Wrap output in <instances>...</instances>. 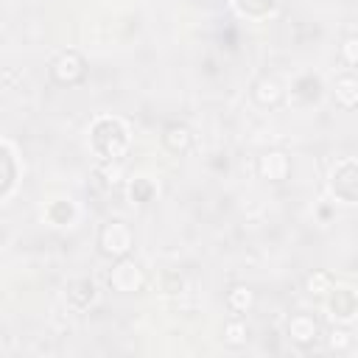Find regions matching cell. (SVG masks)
<instances>
[{
	"label": "cell",
	"instance_id": "6da1fadb",
	"mask_svg": "<svg viewBox=\"0 0 358 358\" xmlns=\"http://www.w3.org/2000/svg\"><path fill=\"white\" fill-rule=\"evenodd\" d=\"M90 148L98 157V162H123L131 148L129 126L112 115L95 117L90 126Z\"/></svg>",
	"mask_w": 358,
	"mask_h": 358
},
{
	"label": "cell",
	"instance_id": "7a4b0ae2",
	"mask_svg": "<svg viewBox=\"0 0 358 358\" xmlns=\"http://www.w3.org/2000/svg\"><path fill=\"white\" fill-rule=\"evenodd\" d=\"M134 249V232L126 221L120 218H109L101 229H98V252L109 260H120L129 257Z\"/></svg>",
	"mask_w": 358,
	"mask_h": 358
},
{
	"label": "cell",
	"instance_id": "3957f363",
	"mask_svg": "<svg viewBox=\"0 0 358 358\" xmlns=\"http://www.w3.org/2000/svg\"><path fill=\"white\" fill-rule=\"evenodd\" d=\"M148 282V274L145 268L131 260V257H120V260H112V271H109V288L117 291V294H137L143 291Z\"/></svg>",
	"mask_w": 358,
	"mask_h": 358
},
{
	"label": "cell",
	"instance_id": "277c9868",
	"mask_svg": "<svg viewBox=\"0 0 358 358\" xmlns=\"http://www.w3.org/2000/svg\"><path fill=\"white\" fill-rule=\"evenodd\" d=\"M48 73H50L53 84H59V87H76V84H81L87 78V62H84V56L78 50H62V53L53 56Z\"/></svg>",
	"mask_w": 358,
	"mask_h": 358
},
{
	"label": "cell",
	"instance_id": "5b68a950",
	"mask_svg": "<svg viewBox=\"0 0 358 358\" xmlns=\"http://www.w3.org/2000/svg\"><path fill=\"white\" fill-rule=\"evenodd\" d=\"M330 193L338 201L347 204H358V162L352 159H341L333 171H330Z\"/></svg>",
	"mask_w": 358,
	"mask_h": 358
},
{
	"label": "cell",
	"instance_id": "8992f818",
	"mask_svg": "<svg viewBox=\"0 0 358 358\" xmlns=\"http://www.w3.org/2000/svg\"><path fill=\"white\" fill-rule=\"evenodd\" d=\"M257 176L263 182H285L291 176V157L282 151V148H266L260 157H257Z\"/></svg>",
	"mask_w": 358,
	"mask_h": 358
},
{
	"label": "cell",
	"instance_id": "52a82bcc",
	"mask_svg": "<svg viewBox=\"0 0 358 358\" xmlns=\"http://www.w3.org/2000/svg\"><path fill=\"white\" fill-rule=\"evenodd\" d=\"M285 333L296 347L308 350L322 338V324H319V319L313 313H294L285 322Z\"/></svg>",
	"mask_w": 358,
	"mask_h": 358
},
{
	"label": "cell",
	"instance_id": "ba28073f",
	"mask_svg": "<svg viewBox=\"0 0 358 358\" xmlns=\"http://www.w3.org/2000/svg\"><path fill=\"white\" fill-rule=\"evenodd\" d=\"M288 98V87L277 78V76H260L255 84H252V101L263 109H277L282 101Z\"/></svg>",
	"mask_w": 358,
	"mask_h": 358
},
{
	"label": "cell",
	"instance_id": "9c48e42d",
	"mask_svg": "<svg viewBox=\"0 0 358 358\" xmlns=\"http://www.w3.org/2000/svg\"><path fill=\"white\" fill-rule=\"evenodd\" d=\"M0 171H3V179H0V201H8L11 193H14V187H17V182H20V173H22L20 157H17L14 145H11V140H3L0 143Z\"/></svg>",
	"mask_w": 358,
	"mask_h": 358
},
{
	"label": "cell",
	"instance_id": "30bf717a",
	"mask_svg": "<svg viewBox=\"0 0 358 358\" xmlns=\"http://www.w3.org/2000/svg\"><path fill=\"white\" fill-rule=\"evenodd\" d=\"M327 310L336 322H352V316L358 313V294L352 288H344V285H336L330 294H327Z\"/></svg>",
	"mask_w": 358,
	"mask_h": 358
},
{
	"label": "cell",
	"instance_id": "8fae6325",
	"mask_svg": "<svg viewBox=\"0 0 358 358\" xmlns=\"http://www.w3.org/2000/svg\"><path fill=\"white\" fill-rule=\"evenodd\" d=\"M98 299V282L90 280V277H81V280H73L64 291V302L70 310H87L92 302Z\"/></svg>",
	"mask_w": 358,
	"mask_h": 358
},
{
	"label": "cell",
	"instance_id": "7c38bea8",
	"mask_svg": "<svg viewBox=\"0 0 358 358\" xmlns=\"http://www.w3.org/2000/svg\"><path fill=\"white\" fill-rule=\"evenodd\" d=\"M159 140H162L165 151H171V154H176V157H182V154H187V151L193 148V131H190L185 123H179V120L165 123Z\"/></svg>",
	"mask_w": 358,
	"mask_h": 358
},
{
	"label": "cell",
	"instance_id": "4fadbf2b",
	"mask_svg": "<svg viewBox=\"0 0 358 358\" xmlns=\"http://www.w3.org/2000/svg\"><path fill=\"white\" fill-rule=\"evenodd\" d=\"M255 302H257V294H255V288L246 285V282L229 285V291H227V296H224V305H227V310H229L232 316H246V313L255 308Z\"/></svg>",
	"mask_w": 358,
	"mask_h": 358
},
{
	"label": "cell",
	"instance_id": "5bb4252c",
	"mask_svg": "<svg viewBox=\"0 0 358 358\" xmlns=\"http://www.w3.org/2000/svg\"><path fill=\"white\" fill-rule=\"evenodd\" d=\"M76 204L70 199H50L45 207H42V218L50 224V227H70L76 221Z\"/></svg>",
	"mask_w": 358,
	"mask_h": 358
},
{
	"label": "cell",
	"instance_id": "9a60e30c",
	"mask_svg": "<svg viewBox=\"0 0 358 358\" xmlns=\"http://www.w3.org/2000/svg\"><path fill=\"white\" fill-rule=\"evenodd\" d=\"M333 98L341 109H358V76L352 70L333 81Z\"/></svg>",
	"mask_w": 358,
	"mask_h": 358
},
{
	"label": "cell",
	"instance_id": "2e32d148",
	"mask_svg": "<svg viewBox=\"0 0 358 358\" xmlns=\"http://www.w3.org/2000/svg\"><path fill=\"white\" fill-rule=\"evenodd\" d=\"M322 95V81L313 73H302L291 81V101L296 103H313Z\"/></svg>",
	"mask_w": 358,
	"mask_h": 358
},
{
	"label": "cell",
	"instance_id": "e0dca14e",
	"mask_svg": "<svg viewBox=\"0 0 358 358\" xmlns=\"http://www.w3.org/2000/svg\"><path fill=\"white\" fill-rule=\"evenodd\" d=\"M282 0H232V8L241 14V17H249V20H266L271 14H277Z\"/></svg>",
	"mask_w": 358,
	"mask_h": 358
},
{
	"label": "cell",
	"instance_id": "ac0fdd59",
	"mask_svg": "<svg viewBox=\"0 0 358 358\" xmlns=\"http://www.w3.org/2000/svg\"><path fill=\"white\" fill-rule=\"evenodd\" d=\"M221 338L229 350H243L249 344V324L243 322V316H232L229 322H224Z\"/></svg>",
	"mask_w": 358,
	"mask_h": 358
},
{
	"label": "cell",
	"instance_id": "d6986e66",
	"mask_svg": "<svg viewBox=\"0 0 358 358\" xmlns=\"http://www.w3.org/2000/svg\"><path fill=\"white\" fill-rule=\"evenodd\" d=\"M327 350L330 352H338V355H344V352H350L352 347H355V336H352V330L344 324V322H336L330 330H327Z\"/></svg>",
	"mask_w": 358,
	"mask_h": 358
},
{
	"label": "cell",
	"instance_id": "ffe728a7",
	"mask_svg": "<svg viewBox=\"0 0 358 358\" xmlns=\"http://www.w3.org/2000/svg\"><path fill=\"white\" fill-rule=\"evenodd\" d=\"M95 179H98L106 190H117V187L126 182L123 162H98V168H95Z\"/></svg>",
	"mask_w": 358,
	"mask_h": 358
},
{
	"label": "cell",
	"instance_id": "44dd1931",
	"mask_svg": "<svg viewBox=\"0 0 358 358\" xmlns=\"http://www.w3.org/2000/svg\"><path fill=\"white\" fill-rule=\"evenodd\" d=\"M333 288H336V280H333L330 271H310V274L305 277V291H308V296H313V299H324Z\"/></svg>",
	"mask_w": 358,
	"mask_h": 358
},
{
	"label": "cell",
	"instance_id": "7402d4cb",
	"mask_svg": "<svg viewBox=\"0 0 358 358\" xmlns=\"http://www.w3.org/2000/svg\"><path fill=\"white\" fill-rule=\"evenodd\" d=\"M129 199L134 204H148L157 199V182L151 176H134L129 182Z\"/></svg>",
	"mask_w": 358,
	"mask_h": 358
},
{
	"label": "cell",
	"instance_id": "603a6c76",
	"mask_svg": "<svg viewBox=\"0 0 358 358\" xmlns=\"http://www.w3.org/2000/svg\"><path fill=\"white\" fill-rule=\"evenodd\" d=\"M338 59L347 70H358V34L344 36L338 45Z\"/></svg>",
	"mask_w": 358,
	"mask_h": 358
},
{
	"label": "cell",
	"instance_id": "cb8c5ba5",
	"mask_svg": "<svg viewBox=\"0 0 358 358\" xmlns=\"http://www.w3.org/2000/svg\"><path fill=\"white\" fill-rule=\"evenodd\" d=\"M182 285H185V280H182V274H176V271H165V274L159 277V288H162V294H179Z\"/></svg>",
	"mask_w": 358,
	"mask_h": 358
}]
</instances>
